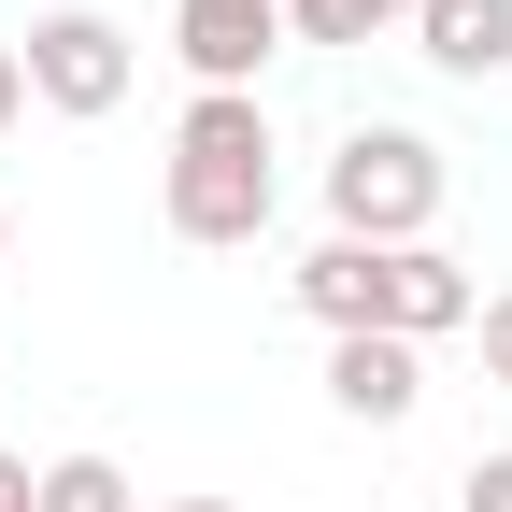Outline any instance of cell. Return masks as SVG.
<instances>
[{
    "label": "cell",
    "mask_w": 512,
    "mask_h": 512,
    "mask_svg": "<svg viewBox=\"0 0 512 512\" xmlns=\"http://www.w3.org/2000/svg\"><path fill=\"white\" fill-rule=\"evenodd\" d=\"M157 214L171 242H200V256H242L256 228L285 214V171H271V114H256L242 86H200L171 114V171H157Z\"/></svg>",
    "instance_id": "obj_1"
},
{
    "label": "cell",
    "mask_w": 512,
    "mask_h": 512,
    "mask_svg": "<svg viewBox=\"0 0 512 512\" xmlns=\"http://www.w3.org/2000/svg\"><path fill=\"white\" fill-rule=\"evenodd\" d=\"M285 285H299V313H313L328 342H441V328L484 313V285H470L441 242H313Z\"/></svg>",
    "instance_id": "obj_2"
},
{
    "label": "cell",
    "mask_w": 512,
    "mask_h": 512,
    "mask_svg": "<svg viewBox=\"0 0 512 512\" xmlns=\"http://www.w3.org/2000/svg\"><path fill=\"white\" fill-rule=\"evenodd\" d=\"M441 143L427 128H342L328 157V242H427L441 228Z\"/></svg>",
    "instance_id": "obj_3"
},
{
    "label": "cell",
    "mask_w": 512,
    "mask_h": 512,
    "mask_svg": "<svg viewBox=\"0 0 512 512\" xmlns=\"http://www.w3.org/2000/svg\"><path fill=\"white\" fill-rule=\"evenodd\" d=\"M15 72H29V100H43V114H114L143 57H128V29H114V15H86V0H57V15H29Z\"/></svg>",
    "instance_id": "obj_4"
},
{
    "label": "cell",
    "mask_w": 512,
    "mask_h": 512,
    "mask_svg": "<svg viewBox=\"0 0 512 512\" xmlns=\"http://www.w3.org/2000/svg\"><path fill=\"white\" fill-rule=\"evenodd\" d=\"M271 43H285V0H171V57H185L200 86H242V100H256Z\"/></svg>",
    "instance_id": "obj_5"
},
{
    "label": "cell",
    "mask_w": 512,
    "mask_h": 512,
    "mask_svg": "<svg viewBox=\"0 0 512 512\" xmlns=\"http://www.w3.org/2000/svg\"><path fill=\"white\" fill-rule=\"evenodd\" d=\"M413 57L441 86H498L512 72V0H427L413 15Z\"/></svg>",
    "instance_id": "obj_6"
},
{
    "label": "cell",
    "mask_w": 512,
    "mask_h": 512,
    "mask_svg": "<svg viewBox=\"0 0 512 512\" xmlns=\"http://www.w3.org/2000/svg\"><path fill=\"white\" fill-rule=\"evenodd\" d=\"M328 399H342L356 427H413V399H427V342H328Z\"/></svg>",
    "instance_id": "obj_7"
},
{
    "label": "cell",
    "mask_w": 512,
    "mask_h": 512,
    "mask_svg": "<svg viewBox=\"0 0 512 512\" xmlns=\"http://www.w3.org/2000/svg\"><path fill=\"white\" fill-rule=\"evenodd\" d=\"M413 15H427V0H285V43H384Z\"/></svg>",
    "instance_id": "obj_8"
},
{
    "label": "cell",
    "mask_w": 512,
    "mask_h": 512,
    "mask_svg": "<svg viewBox=\"0 0 512 512\" xmlns=\"http://www.w3.org/2000/svg\"><path fill=\"white\" fill-rule=\"evenodd\" d=\"M29 512H143V484H128L114 456H43V498Z\"/></svg>",
    "instance_id": "obj_9"
},
{
    "label": "cell",
    "mask_w": 512,
    "mask_h": 512,
    "mask_svg": "<svg viewBox=\"0 0 512 512\" xmlns=\"http://www.w3.org/2000/svg\"><path fill=\"white\" fill-rule=\"evenodd\" d=\"M456 512H512V441H498V456H470V470H456Z\"/></svg>",
    "instance_id": "obj_10"
},
{
    "label": "cell",
    "mask_w": 512,
    "mask_h": 512,
    "mask_svg": "<svg viewBox=\"0 0 512 512\" xmlns=\"http://www.w3.org/2000/svg\"><path fill=\"white\" fill-rule=\"evenodd\" d=\"M470 342H484V384H512V285H498V299L470 313Z\"/></svg>",
    "instance_id": "obj_11"
},
{
    "label": "cell",
    "mask_w": 512,
    "mask_h": 512,
    "mask_svg": "<svg viewBox=\"0 0 512 512\" xmlns=\"http://www.w3.org/2000/svg\"><path fill=\"white\" fill-rule=\"evenodd\" d=\"M0 128H29V72H15V43H0Z\"/></svg>",
    "instance_id": "obj_12"
},
{
    "label": "cell",
    "mask_w": 512,
    "mask_h": 512,
    "mask_svg": "<svg viewBox=\"0 0 512 512\" xmlns=\"http://www.w3.org/2000/svg\"><path fill=\"white\" fill-rule=\"evenodd\" d=\"M29 498H43V470H29V456H0V512H29Z\"/></svg>",
    "instance_id": "obj_13"
},
{
    "label": "cell",
    "mask_w": 512,
    "mask_h": 512,
    "mask_svg": "<svg viewBox=\"0 0 512 512\" xmlns=\"http://www.w3.org/2000/svg\"><path fill=\"white\" fill-rule=\"evenodd\" d=\"M157 512H242V498H157Z\"/></svg>",
    "instance_id": "obj_14"
},
{
    "label": "cell",
    "mask_w": 512,
    "mask_h": 512,
    "mask_svg": "<svg viewBox=\"0 0 512 512\" xmlns=\"http://www.w3.org/2000/svg\"><path fill=\"white\" fill-rule=\"evenodd\" d=\"M0 256H15V214H0Z\"/></svg>",
    "instance_id": "obj_15"
}]
</instances>
